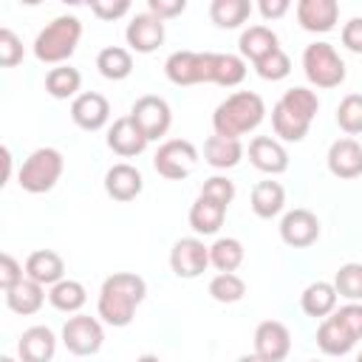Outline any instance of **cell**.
Segmentation results:
<instances>
[{"instance_id": "45", "label": "cell", "mask_w": 362, "mask_h": 362, "mask_svg": "<svg viewBox=\"0 0 362 362\" xmlns=\"http://www.w3.org/2000/svg\"><path fill=\"white\" fill-rule=\"evenodd\" d=\"M337 314L354 328V334L362 339V305L359 303H348V305H342V308H337Z\"/></svg>"}, {"instance_id": "21", "label": "cell", "mask_w": 362, "mask_h": 362, "mask_svg": "<svg viewBox=\"0 0 362 362\" xmlns=\"http://www.w3.org/2000/svg\"><path fill=\"white\" fill-rule=\"evenodd\" d=\"M328 170L337 178L362 175V144L356 139H337L328 147Z\"/></svg>"}, {"instance_id": "30", "label": "cell", "mask_w": 362, "mask_h": 362, "mask_svg": "<svg viewBox=\"0 0 362 362\" xmlns=\"http://www.w3.org/2000/svg\"><path fill=\"white\" fill-rule=\"evenodd\" d=\"M96 68H99V74H102L105 79L119 82V79H127V76H130V71H133V57H130L127 48L107 45V48L99 51V57H96Z\"/></svg>"}, {"instance_id": "24", "label": "cell", "mask_w": 362, "mask_h": 362, "mask_svg": "<svg viewBox=\"0 0 362 362\" xmlns=\"http://www.w3.org/2000/svg\"><path fill=\"white\" fill-rule=\"evenodd\" d=\"M223 215H226L223 204H218V201H212V198L198 192L195 204L189 206V226L198 235H215L221 229V223H223Z\"/></svg>"}, {"instance_id": "29", "label": "cell", "mask_w": 362, "mask_h": 362, "mask_svg": "<svg viewBox=\"0 0 362 362\" xmlns=\"http://www.w3.org/2000/svg\"><path fill=\"white\" fill-rule=\"evenodd\" d=\"M286 204V189L277 181H257L252 187V209L257 218H274Z\"/></svg>"}, {"instance_id": "20", "label": "cell", "mask_w": 362, "mask_h": 362, "mask_svg": "<svg viewBox=\"0 0 362 362\" xmlns=\"http://www.w3.org/2000/svg\"><path fill=\"white\" fill-rule=\"evenodd\" d=\"M249 158L260 173H269V175H277V173L288 170V153L272 136H255L252 144H249Z\"/></svg>"}, {"instance_id": "13", "label": "cell", "mask_w": 362, "mask_h": 362, "mask_svg": "<svg viewBox=\"0 0 362 362\" xmlns=\"http://www.w3.org/2000/svg\"><path fill=\"white\" fill-rule=\"evenodd\" d=\"M291 351V334L283 322L266 320L255 328V354L266 362H283Z\"/></svg>"}, {"instance_id": "26", "label": "cell", "mask_w": 362, "mask_h": 362, "mask_svg": "<svg viewBox=\"0 0 362 362\" xmlns=\"http://www.w3.org/2000/svg\"><path fill=\"white\" fill-rule=\"evenodd\" d=\"M243 156V144L240 139H226V136H209L204 144V158L209 167L215 170H229L240 161Z\"/></svg>"}, {"instance_id": "9", "label": "cell", "mask_w": 362, "mask_h": 362, "mask_svg": "<svg viewBox=\"0 0 362 362\" xmlns=\"http://www.w3.org/2000/svg\"><path fill=\"white\" fill-rule=\"evenodd\" d=\"M130 119L139 124V130L147 136V141H156V139H161V136L170 130V124H173V110H170V105H167L161 96L147 93V96H139V99L133 102Z\"/></svg>"}, {"instance_id": "1", "label": "cell", "mask_w": 362, "mask_h": 362, "mask_svg": "<svg viewBox=\"0 0 362 362\" xmlns=\"http://www.w3.org/2000/svg\"><path fill=\"white\" fill-rule=\"evenodd\" d=\"M164 74L173 85H198L215 82L223 88L240 85L246 76V62L235 54H212V51H175L164 62Z\"/></svg>"}, {"instance_id": "18", "label": "cell", "mask_w": 362, "mask_h": 362, "mask_svg": "<svg viewBox=\"0 0 362 362\" xmlns=\"http://www.w3.org/2000/svg\"><path fill=\"white\" fill-rule=\"evenodd\" d=\"M107 147H110L116 156L130 158V156L144 153L147 136L139 130V124H136V122L130 119V113H127V116H119V119L113 122V127L107 130Z\"/></svg>"}, {"instance_id": "47", "label": "cell", "mask_w": 362, "mask_h": 362, "mask_svg": "<svg viewBox=\"0 0 362 362\" xmlns=\"http://www.w3.org/2000/svg\"><path fill=\"white\" fill-rule=\"evenodd\" d=\"M238 362H266V359H263V356H257V354H243Z\"/></svg>"}, {"instance_id": "11", "label": "cell", "mask_w": 362, "mask_h": 362, "mask_svg": "<svg viewBox=\"0 0 362 362\" xmlns=\"http://www.w3.org/2000/svg\"><path fill=\"white\" fill-rule=\"evenodd\" d=\"M170 266L178 277L192 280L209 266V246H204L198 238H181L170 249Z\"/></svg>"}, {"instance_id": "22", "label": "cell", "mask_w": 362, "mask_h": 362, "mask_svg": "<svg viewBox=\"0 0 362 362\" xmlns=\"http://www.w3.org/2000/svg\"><path fill=\"white\" fill-rule=\"evenodd\" d=\"M144 187V178L141 173L133 167V164H113L107 173H105V192L113 198V201H133Z\"/></svg>"}, {"instance_id": "8", "label": "cell", "mask_w": 362, "mask_h": 362, "mask_svg": "<svg viewBox=\"0 0 362 362\" xmlns=\"http://www.w3.org/2000/svg\"><path fill=\"white\" fill-rule=\"evenodd\" d=\"M198 164V150L192 141L187 139H170L158 147V153L153 156V167L158 175L170 178V181H181L187 178Z\"/></svg>"}, {"instance_id": "3", "label": "cell", "mask_w": 362, "mask_h": 362, "mask_svg": "<svg viewBox=\"0 0 362 362\" xmlns=\"http://www.w3.org/2000/svg\"><path fill=\"white\" fill-rule=\"evenodd\" d=\"M317 110H320V99L314 90L288 88L272 107V127L283 141H303Z\"/></svg>"}, {"instance_id": "44", "label": "cell", "mask_w": 362, "mask_h": 362, "mask_svg": "<svg viewBox=\"0 0 362 362\" xmlns=\"http://www.w3.org/2000/svg\"><path fill=\"white\" fill-rule=\"evenodd\" d=\"M187 8V0H147V11L156 14L158 20H167V17H175Z\"/></svg>"}, {"instance_id": "7", "label": "cell", "mask_w": 362, "mask_h": 362, "mask_svg": "<svg viewBox=\"0 0 362 362\" xmlns=\"http://www.w3.org/2000/svg\"><path fill=\"white\" fill-rule=\"evenodd\" d=\"M303 71L317 88H337L345 79V62L331 42H311L303 51Z\"/></svg>"}, {"instance_id": "10", "label": "cell", "mask_w": 362, "mask_h": 362, "mask_svg": "<svg viewBox=\"0 0 362 362\" xmlns=\"http://www.w3.org/2000/svg\"><path fill=\"white\" fill-rule=\"evenodd\" d=\"M62 342L74 356H93L105 342V331L96 317L76 314L62 325Z\"/></svg>"}, {"instance_id": "35", "label": "cell", "mask_w": 362, "mask_h": 362, "mask_svg": "<svg viewBox=\"0 0 362 362\" xmlns=\"http://www.w3.org/2000/svg\"><path fill=\"white\" fill-rule=\"evenodd\" d=\"M209 294L218 303H238L246 294V283L235 272H221V274H215L209 280Z\"/></svg>"}, {"instance_id": "41", "label": "cell", "mask_w": 362, "mask_h": 362, "mask_svg": "<svg viewBox=\"0 0 362 362\" xmlns=\"http://www.w3.org/2000/svg\"><path fill=\"white\" fill-rule=\"evenodd\" d=\"M90 11L99 20H116L130 11V3L127 0H90Z\"/></svg>"}, {"instance_id": "49", "label": "cell", "mask_w": 362, "mask_h": 362, "mask_svg": "<svg viewBox=\"0 0 362 362\" xmlns=\"http://www.w3.org/2000/svg\"><path fill=\"white\" fill-rule=\"evenodd\" d=\"M0 362H14V359H11V356H3V359H0Z\"/></svg>"}, {"instance_id": "25", "label": "cell", "mask_w": 362, "mask_h": 362, "mask_svg": "<svg viewBox=\"0 0 362 362\" xmlns=\"http://www.w3.org/2000/svg\"><path fill=\"white\" fill-rule=\"evenodd\" d=\"M300 305L308 317H328L334 314L337 308V288L334 283H325V280H317L311 286H305V291L300 294Z\"/></svg>"}, {"instance_id": "50", "label": "cell", "mask_w": 362, "mask_h": 362, "mask_svg": "<svg viewBox=\"0 0 362 362\" xmlns=\"http://www.w3.org/2000/svg\"><path fill=\"white\" fill-rule=\"evenodd\" d=\"M356 362H362V354H359V356H356Z\"/></svg>"}, {"instance_id": "38", "label": "cell", "mask_w": 362, "mask_h": 362, "mask_svg": "<svg viewBox=\"0 0 362 362\" xmlns=\"http://www.w3.org/2000/svg\"><path fill=\"white\" fill-rule=\"evenodd\" d=\"M255 71H257L263 79L277 82V79L288 76V71H291V59L283 54V48H277V51H272L269 57H263L260 62H255Z\"/></svg>"}, {"instance_id": "2", "label": "cell", "mask_w": 362, "mask_h": 362, "mask_svg": "<svg viewBox=\"0 0 362 362\" xmlns=\"http://www.w3.org/2000/svg\"><path fill=\"white\" fill-rule=\"evenodd\" d=\"M144 294H147L144 277L133 272H116L99 288V303H96L99 317L113 328H124L133 322V314L141 305Z\"/></svg>"}, {"instance_id": "12", "label": "cell", "mask_w": 362, "mask_h": 362, "mask_svg": "<svg viewBox=\"0 0 362 362\" xmlns=\"http://www.w3.org/2000/svg\"><path fill=\"white\" fill-rule=\"evenodd\" d=\"M356 342H359V337L354 334V328H351L337 311L328 314V317L320 322V328H317V345H320V351L328 354V356H342V354H348Z\"/></svg>"}, {"instance_id": "19", "label": "cell", "mask_w": 362, "mask_h": 362, "mask_svg": "<svg viewBox=\"0 0 362 362\" xmlns=\"http://www.w3.org/2000/svg\"><path fill=\"white\" fill-rule=\"evenodd\" d=\"M337 17H339L337 0H300L297 3V23L305 31L325 34L337 25Z\"/></svg>"}, {"instance_id": "32", "label": "cell", "mask_w": 362, "mask_h": 362, "mask_svg": "<svg viewBox=\"0 0 362 362\" xmlns=\"http://www.w3.org/2000/svg\"><path fill=\"white\" fill-rule=\"evenodd\" d=\"M249 14H252L249 0H212L209 6V17L221 28H238Z\"/></svg>"}, {"instance_id": "34", "label": "cell", "mask_w": 362, "mask_h": 362, "mask_svg": "<svg viewBox=\"0 0 362 362\" xmlns=\"http://www.w3.org/2000/svg\"><path fill=\"white\" fill-rule=\"evenodd\" d=\"M48 300H51L54 308L71 314V311H79V308L85 305L88 294H85V286H82L79 280H59L57 286H51Z\"/></svg>"}, {"instance_id": "6", "label": "cell", "mask_w": 362, "mask_h": 362, "mask_svg": "<svg viewBox=\"0 0 362 362\" xmlns=\"http://www.w3.org/2000/svg\"><path fill=\"white\" fill-rule=\"evenodd\" d=\"M62 167H65V161H62V153H59V150H54V147H40V150H34V153L23 161V167H20V173H17V181H20V187H23L25 192L40 195V192H48V189L59 181Z\"/></svg>"}, {"instance_id": "39", "label": "cell", "mask_w": 362, "mask_h": 362, "mask_svg": "<svg viewBox=\"0 0 362 362\" xmlns=\"http://www.w3.org/2000/svg\"><path fill=\"white\" fill-rule=\"evenodd\" d=\"M23 59V42L11 28H0V65L11 68Z\"/></svg>"}, {"instance_id": "28", "label": "cell", "mask_w": 362, "mask_h": 362, "mask_svg": "<svg viewBox=\"0 0 362 362\" xmlns=\"http://www.w3.org/2000/svg\"><path fill=\"white\" fill-rule=\"evenodd\" d=\"M240 54L252 62H260L263 57H269L272 51H277V34L266 25H249L243 34H240Z\"/></svg>"}, {"instance_id": "14", "label": "cell", "mask_w": 362, "mask_h": 362, "mask_svg": "<svg viewBox=\"0 0 362 362\" xmlns=\"http://www.w3.org/2000/svg\"><path fill=\"white\" fill-rule=\"evenodd\" d=\"M280 238H283V243H288L294 249L311 246L320 238V221H317V215L308 212V209H291V212H286L283 221H280Z\"/></svg>"}, {"instance_id": "31", "label": "cell", "mask_w": 362, "mask_h": 362, "mask_svg": "<svg viewBox=\"0 0 362 362\" xmlns=\"http://www.w3.org/2000/svg\"><path fill=\"white\" fill-rule=\"evenodd\" d=\"M82 85V74L71 65H57L48 71L45 76V90L54 96V99H76V90Z\"/></svg>"}, {"instance_id": "46", "label": "cell", "mask_w": 362, "mask_h": 362, "mask_svg": "<svg viewBox=\"0 0 362 362\" xmlns=\"http://www.w3.org/2000/svg\"><path fill=\"white\" fill-rule=\"evenodd\" d=\"M257 8H260V14L266 20H277V17H283L288 11V0H260Z\"/></svg>"}, {"instance_id": "40", "label": "cell", "mask_w": 362, "mask_h": 362, "mask_svg": "<svg viewBox=\"0 0 362 362\" xmlns=\"http://www.w3.org/2000/svg\"><path fill=\"white\" fill-rule=\"evenodd\" d=\"M201 195H206V198H212V201H218V204L229 206V204H232V198H235V184H232L229 178H223V175H212V178H206V181H204Z\"/></svg>"}, {"instance_id": "15", "label": "cell", "mask_w": 362, "mask_h": 362, "mask_svg": "<svg viewBox=\"0 0 362 362\" xmlns=\"http://www.w3.org/2000/svg\"><path fill=\"white\" fill-rule=\"evenodd\" d=\"M127 45L139 54H150L156 51L161 42H164V20H158L156 14L144 11V14H136L130 23H127Z\"/></svg>"}, {"instance_id": "43", "label": "cell", "mask_w": 362, "mask_h": 362, "mask_svg": "<svg viewBox=\"0 0 362 362\" xmlns=\"http://www.w3.org/2000/svg\"><path fill=\"white\" fill-rule=\"evenodd\" d=\"M342 45L354 54H362V17H351L342 25Z\"/></svg>"}, {"instance_id": "5", "label": "cell", "mask_w": 362, "mask_h": 362, "mask_svg": "<svg viewBox=\"0 0 362 362\" xmlns=\"http://www.w3.org/2000/svg\"><path fill=\"white\" fill-rule=\"evenodd\" d=\"M82 37V23L79 17L74 14H59L54 17L34 40V57L45 65H57V62H65L74 51H76V42Z\"/></svg>"}, {"instance_id": "37", "label": "cell", "mask_w": 362, "mask_h": 362, "mask_svg": "<svg viewBox=\"0 0 362 362\" xmlns=\"http://www.w3.org/2000/svg\"><path fill=\"white\" fill-rule=\"evenodd\" d=\"M337 124L345 133H362V93H348L337 107Z\"/></svg>"}, {"instance_id": "48", "label": "cell", "mask_w": 362, "mask_h": 362, "mask_svg": "<svg viewBox=\"0 0 362 362\" xmlns=\"http://www.w3.org/2000/svg\"><path fill=\"white\" fill-rule=\"evenodd\" d=\"M136 362H161V359H158L156 354H141V356H139Z\"/></svg>"}, {"instance_id": "23", "label": "cell", "mask_w": 362, "mask_h": 362, "mask_svg": "<svg viewBox=\"0 0 362 362\" xmlns=\"http://www.w3.org/2000/svg\"><path fill=\"white\" fill-rule=\"evenodd\" d=\"M62 274H65V263L51 249H37L25 257V277H31L40 286H57L59 280H65Z\"/></svg>"}, {"instance_id": "17", "label": "cell", "mask_w": 362, "mask_h": 362, "mask_svg": "<svg viewBox=\"0 0 362 362\" xmlns=\"http://www.w3.org/2000/svg\"><path fill=\"white\" fill-rule=\"evenodd\" d=\"M17 354L23 362H51L57 354V337L48 325H31L20 334Z\"/></svg>"}, {"instance_id": "33", "label": "cell", "mask_w": 362, "mask_h": 362, "mask_svg": "<svg viewBox=\"0 0 362 362\" xmlns=\"http://www.w3.org/2000/svg\"><path fill=\"white\" fill-rule=\"evenodd\" d=\"M209 263L218 272H235L243 263V243L238 238H218L209 246Z\"/></svg>"}, {"instance_id": "51", "label": "cell", "mask_w": 362, "mask_h": 362, "mask_svg": "<svg viewBox=\"0 0 362 362\" xmlns=\"http://www.w3.org/2000/svg\"><path fill=\"white\" fill-rule=\"evenodd\" d=\"M314 362H317V359H314Z\"/></svg>"}, {"instance_id": "42", "label": "cell", "mask_w": 362, "mask_h": 362, "mask_svg": "<svg viewBox=\"0 0 362 362\" xmlns=\"http://www.w3.org/2000/svg\"><path fill=\"white\" fill-rule=\"evenodd\" d=\"M20 280H23V266L8 252H3L0 255V286H3V291H8L11 286H17Z\"/></svg>"}, {"instance_id": "16", "label": "cell", "mask_w": 362, "mask_h": 362, "mask_svg": "<svg viewBox=\"0 0 362 362\" xmlns=\"http://www.w3.org/2000/svg\"><path fill=\"white\" fill-rule=\"evenodd\" d=\"M71 119L82 127V130H99L107 124L110 119V105L102 93L96 90H88V93H79L74 102H71Z\"/></svg>"}, {"instance_id": "27", "label": "cell", "mask_w": 362, "mask_h": 362, "mask_svg": "<svg viewBox=\"0 0 362 362\" xmlns=\"http://www.w3.org/2000/svg\"><path fill=\"white\" fill-rule=\"evenodd\" d=\"M42 286L34 283L31 277H23L17 286H11L6 291V305L14 311V314H37L42 308Z\"/></svg>"}, {"instance_id": "4", "label": "cell", "mask_w": 362, "mask_h": 362, "mask_svg": "<svg viewBox=\"0 0 362 362\" xmlns=\"http://www.w3.org/2000/svg\"><path fill=\"white\" fill-rule=\"evenodd\" d=\"M266 116V105L255 90H238L232 96H226L215 113H212V127L215 136H226V139H238L249 130H255Z\"/></svg>"}, {"instance_id": "36", "label": "cell", "mask_w": 362, "mask_h": 362, "mask_svg": "<svg viewBox=\"0 0 362 362\" xmlns=\"http://www.w3.org/2000/svg\"><path fill=\"white\" fill-rule=\"evenodd\" d=\"M334 288L351 303L362 300V263H342L334 274Z\"/></svg>"}]
</instances>
